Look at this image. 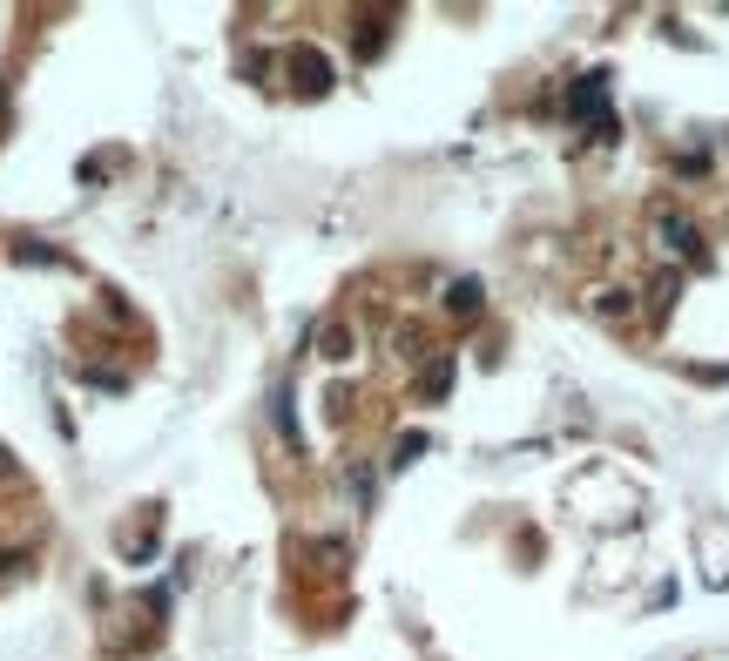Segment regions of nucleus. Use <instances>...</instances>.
Segmentation results:
<instances>
[{
	"instance_id": "obj_10",
	"label": "nucleus",
	"mask_w": 729,
	"mask_h": 661,
	"mask_svg": "<svg viewBox=\"0 0 729 661\" xmlns=\"http://www.w3.org/2000/svg\"><path fill=\"white\" fill-rule=\"evenodd\" d=\"M352 48L372 61V54L385 48V14H358V34H352Z\"/></svg>"
},
{
	"instance_id": "obj_3",
	"label": "nucleus",
	"mask_w": 729,
	"mask_h": 661,
	"mask_svg": "<svg viewBox=\"0 0 729 661\" xmlns=\"http://www.w3.org/2000/svg\"><path fill=\"white\" fill-rule=\"evenodd\" d=\"M567 109L588 115L595 129H608V89H601V74H581V81H575V95H567Z\"/></svg>"
},
{
	"instance_id": "obj_11",
	"label": "nucleus",
	"mask_w": 729,
	"mask_h": 661,
	"mask_svg": "<svg viewBox=\"0 0 729 661\" xmlns=\"http://www.w3.org/2000/svg\"><path fill=\"white\" fill-rule=\"evenodd\" d=\"M419 452H426V439H419V433H398V446H392V466H413Z\"/></svg>"
},
{
	"instance_id": "obj_5",
	"label": "nucleus",
	"mask_w": 729,
	"mask_h": 661,
	"mask_svg": "<svg viewBox=\"0 0 729 661\" xmlns=\"http://www.w3.org/2000/svg\"><path fill=\"white\" fill-rule=\"evenodd\" d=\"M595 317H601V324H628V317H635V291H628V284H601V291H595Z\"/></svg>"
},
{
	"instance_id": "obj_4",
	"label": "nucleus",
	"mask_w": 729,
	"mask_h": 661,
	"mask_svg": "<svg viewBox=\"0 0 729 661\" xmlns=\"http://www.w3.org/2000/svg\"><path fill=\"white\" fill-rule=\"evenodd\" d=\"M317 358L352 365V358H358V330H352V324H324V330H317Z\"/></svg>"
},
{
	"instance_id": "obj_6",
	"label": "nucleus",
	"mask_w": 729,
	"mask_h": 661,
	"mask_svg": "<svg viewBox=\"0 0 729 661\" xmlns=\"http://www.w3.org/2000/svg\"><path fill=\"white\" fill-rule=\"evenodd\" d=\"M446 391H453V352H433V358H426V372H419V398H426V405H439Z\"/></svg>"
},
{
	"instance_id": "obj_1",
	"label": "nucleus",
	"mask_w": 729,
	"mask_h": 661,
	"mask_svg": "<svg viewBox=\"0 0 729 661\" xmlns=\"http://www.w3.org/2000/svg\"><path fill=\"white\" fill-rule=\"evenodd\" d=\"M648 236H656V251L669 257V271H682V264H702V230L682 216V210H656V216H648Z\"/></svg>"
},
{
	"instance_id": "obj_2",
	"label": "nucleus",
	"mask_w": 729,
	"mask_h": 661,
	"mask_svg": "<svg viewBox=\"0 0 729 661\" xmlns=\"http://www.w3.org/2000/svg\"><path fill=\"white\" fill-rule=\"evenodd\" d=\"M284 74H291V89L297 95H332V54H324V48H291L284 54Z\"/></svg>"
},
{
	"instance_id": "obj_9",
	"label": "nucleus",
	"mask_w": 729,
	"mask_h": 661,
	"mask_svg": "<svg viewBox=\"0 0 729 661\" xmlns=\"http://www.w3.org/2000/svg\"><path fill=\"white\" fill-rule=\"evenodd\" d=\"M676 291H682V271H662L656 284H648V311L669 317V311H676Z\"/></svg>"
},
{
	"instance_id": "obj_8",
	"label": "nucleus",
	"mask_w": 729,
	"mask_h": 661,
	"mask_svg": "<svg viewBox=\"0 0 729 661\" xmlns=\"http://www.w3.org/2000/svg\"><path fill=\"white\" fill-rule=\"evenodd\" d=\"M479 304H486L479 277H453V284H446V311H453V317H479Z\"/></svg>"
},
{
	"instance_id": "obj_7",
	"label": "nucleus",
	"mask_w": 729,
	"mask_h": 661,
	"mask_svg": "<svg viewBox=\"0 0 729 661\" xmlns=\"http://www.w3.org/2000/svg\"><path fill=\"white\" fill-rule=\"evenodd\" d=\"M392 358H398V365H426V358H433L426 330H419V324H398V330H392Z\"/></svg>"
},
{
	"instance_id": "obj_12",
	"label": "nucleus",
	"mask_w": 729,
	"mask_h": 661,
	"mask_svg": "<svg viewBox=\"0 0 729 661\" xmlns=\"http://www.w3.org/2000/svg\"><path fill=\"white\" fill-rule=\"evenodd\" d=\"M0 479H14V459H8V446H0Z\"/></svg>"
}]
</instances>
